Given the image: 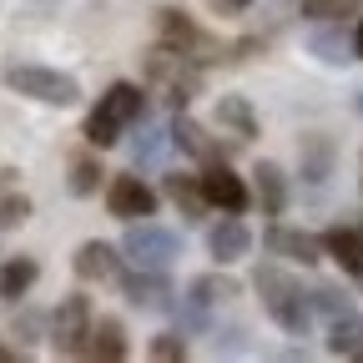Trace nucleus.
<instances>
[{
	"label": "nucleus",
	"mask_w": 363,
	"mask_h": 363,
	"mask_svg": "<svg viewBox=\"0 0 363 363\" xmlns=\"http://www.w3.org/2000/svg\"><path fill=\"white\" fill-rule=\"evenodd\" d=\"M257 293H262V303H267V313H272V323H278L283 333H293V338L308 333L313 303H308V293L288 278V272H278L272 262H262V267H257Z\"/></svg>",
	"instance_id": "f257e3e1"
},
{
	"label": "nucleus",
	"mask_w": 363,
	"mask_h": 363,
	"mask_svg": "<svg viewBox=\"0 0 363 363\" xmlns=\"http://www.w3.org/2000/svg\"><path fill=\"white\" fill-rule=\"evenodd\" d=\"M142 106H147L142 91L126 86V81H116L106 96L91 106V116H86V136H91V147H116L121 136H126V126L142 116Z\"/></svg>",
	"instance_id": "f03ea898"
},
{
	"label": "nucleus",
	"mask_w": 363,
	"mask_h": 363,
	"mask_svg": "<svg viewBox=\"0 0 363 363\" xmlns=\"http://www.w3.org/2000/svg\"><path fill=\"white\" fill-rule=\"evenodd\" d=\"M147 81L162 91V101H167L172 111H182V106L202 91V76H197L192 56H187V51H172V45H162V51L147 56Z\"/></svg>",
	"instance_id": "7ed1b4c3"
},
{
	"label": "nucleus",
	"mask_w": 363,
	"mask_h": 363,
	"mask_svg": "<svg viewBox=\"0 0 363 363\" xmlns=\"http://www.w3.org/2000/svg\"><path fill=\"white\" fill-rule=\"evenodd\" d=\"M6 86L30 101H45V106H76V96H81V86L51 66H6Z\"/></svg>",
	"instance_id": "20e7f679"
},
{
	"label": "nucleus",
	"mask_w": 363,
	"mask_h": 363,
	"mask_svg": "<svg viewBox=\"0 0 363 363\" xmlns=\"http://www.w3.org/2000/svg\"><path fill=\"white\" fill-rule=\"evenodd\" d=\"M121 257L131 267H152V272H167L177 257H182V238L167 233V227H131L126 242H121Z\"/></svg>",
	"instance_id": "39448f33"
},
{
	"label": "nucleus",
	"mask_w": 363,
	"mask_h": 363,
	"mask_svg": "<svg viewBox=\"0 0 363 363\" xmlns=\"http://www.w3.org/2000/svg\"><path fill=\"white\" fill-rule=\"evenodd\" d=\"M86 338H91V298H66L61 308H56V318H51V343H56V353H66V358H81L86 353Z\"/></svg>",
	"instance_id": "423d86ee"
},
{
	"label": "nucleus",
	"mask_w": 363,
	"mask_h": 363,
	"mask_svg": "<svg viewBox=\"0 0 363 363\" xmlns=\"http://www.w3.org/2000/svg\"><path fill=\"white\" fill-rule=\"evenodd\" d=\"M197 182H202L207 207H222V212H242V207H247V182H242L238 172H227L222 162H212Z\"/></svg>",
	"instance_id": "0eeeda50"
},
{
	"label": "nucleus",
	"mask_w": 363,
	"mask_h": 363,
	"mask_svg": "<svg viewBox=\"0 0 363 363\" xmlns=\"http://www.w3.org/2000/svg\"><path fill=\"white\" fill-rule=\"evenodd\" d=\"M106 207H111V217H152L157 212V192L147 187L142 177H116L111 187H106Z\"/></svg>",
	"instance_id": "6e6552de"
},
{
	"label": "nucleus",
	"mask_w": 363,
	"mask_h": 363,
	"mask_svg": "<svg viewBox=\"0 0 363 363\" xmlns=\"http://www.w3.org/2000/svg\"><path fill=\"white\" fill-rule=\"evenodd\" d=\"M121 293L131 298V308H142V313L172 308V288H167V272H152V267H131L126 278H121Z\"/></svg>",
	"instance_id": "1a4fd4ad"
},
{
	"label": "nucleus",
	"mask_w": 363,
	"mask_h": 363,
	"mask_svg": "<svg viewBox=\"0 0 363 363\" xmlns=\"http://www.w3.org/2000/svg\"><path fill=\"white\" fill-rule=\"evenodd\" d=\"M76 278H86V283H106V278H116V267H121V247H111V242H81L76 247Z\"/></svg>",
	"instance_id": "9d476101"
},
{
	"label": "nucleus",
	"mask_w": 363,
	"mask_h": 363,
	"mask_svg": "<svg viewBox=\"0 0 363 363\" xmlns=\"http://www.w3.org/2000/svg\"><path fill=\"white\" fill-rule=\"evenodd\" d=\"M207 247H212V257H217V262H238V257H247V247H252V238H247V222H238L233 212H227L222 222H212Z\"/></svg>",
	"instance_id": "9b49d317"
},
{
	"label": "nucleus",
	"mask_w": 363,
	"mask_h": 363,
	"mask_svg": "<svg viewBox=\"0 0 363 363\" xmlns=\"http://www.w3.org/2000/svg\"><path fill=\"white\" fill-rule=\"evenodd\" d=\"M308 51L323 66H348L353 61V35H343L338 21H318V30L308 35Z\"/></svg>",
	"instance_id": "f8f14e48"
},
{
	"label": "nucleus",
	"mask_w": 363,
	"mask_h": 363,
	"mask_svg": "<svg viewBox=\"0 0 363 363\" xmlns=\"http://www.w3.org/2000/svg\"><path fill=\"white\" fill-rule=\"evenodd\" d=\"M157 35H162V45H172V51H202V45H207V35L187 21V11H162L157 16ZM197 61V56H192Z\"/></svg>",
	"instance_id": "ddd939ff"
},
{
	"label": "nucleus",
	"mask_w": 363,
	"mask_h": 363,
	"mask_svg": "<svg viewBox=\"0 0 363 363\" xmlns=\"http://www.w3.org/2000/svg\"><path fill=\"white\" fill-rule=\"evenodd\" d=\"M267 247L278 252V257L303 262V267H313L318 257H323V242L308 238V233H298V227H272V233H267Z\"/></svg>",
	"instance_id": "4468645a"
},
{
	"label": "nucleus",
	"mask_w": 363,
	"mask_h": 363,
	"mask_svg": "<svg viewBox=\"0 0 363 363\" xmlns=\"http://www.w3.org/2000/svg\"><path fill=\"white\" fill-rule=\"evenodd\" d=\"M323 247H328V257H333L343 272L363 278V227H333V233L323 238Z\"/></svg>",
	"instance_id": "2eb2a0df"
},
{
	"label": "nucleus",
	"mask_w": 363,
	"mask_h": 363,
	"mask_svg": "<svg viewBox=\"0 0 363 363\" xmlns=\"http://www.w3.org/2000/svg\"><path fill=\"white\" fill-rule=\"evenodd\" d=\"M172 142L187 152V157H197V162H222V147L212 142V136H207L192 116H177V121H172Z\"/></svg>",
	"instance_id": "dca6fc26"
},
{
	"label": "nucleus",
	"mask_w": 363,
	"mask_h": 363,
	"mask_svg": "<svg viewBox=\"0 0 363 363\" xmlns=\"http://www.w3.org/2000/svg\"><path fill=\"white\" fill-rule=\"evenodd\" d=\"M358 348H363V313H358V308H348V313L328 318V353L353 358Z\"/></svg>",
	"instance_id": "f3484780"
},
{
	"label": "nucleus",
	"mask_w": 363,
	"mask_h": 363,
	"mask_svg": "<svg viewBox=\"0 0 363 363\" xmlns=\"http://www.w3.org/2000/svg\"><path fill=\"white\" fill-rule=\"evenodd\" d=\"M257 202H262V212L267 217H278L283 207H288V177H283V167L278 162H257Z\"/></svg>",
	"instance_id": "a211bd4d"
},
{
	"label": "nucleus",
	"mask_w": 363,
	"mask_h": 363,
	"mask_svg": "<svg viewBox=\"0 0 363 363\" xmlns=\"http://www.w3.org/2000/svg\"><path fill=\"white\" fill-rule=\"evenodd\" d=\"M86 358H101V363H121V358H126V333H121L116 318H101V323L91 328V338H86Z\"/></svg>",
	"instance_id": "6ab92c4d"
},
{
	"label": "nucleus",
	"mask_w": 363,
	"mask_h": 363,
	"mask_svg": "<svg viewBox=\"0 0 363 363\" xmlns=\"http://www.w3.org/2000/svg\"><path fill=\"white\" fill-rule=\"evenodd\" d=\"M167 197L182 207V217H187V222H202V212H207V197H202V182H197V177L167 172Z\"/></svg>",
	"instance_id": "aec40b11"
},
{
	"label": "nucleus",
	"mask_w": 363,
	"mask_h": 363,
	"mask_svg": "<svg viewBox=\"0 0 363 363\" xmlns=\"http://www.w3.org/2000/svg\"><path fill=\"white\" fill-rule=\"evenodd\" d=\"M35 278H40L35 257H6V267H0V298H6V303L26 298L35 288Z\"/></svg>",
	"instance_id": "412c9836"
},
{
	"label": "nucleus",
	"mask_w": 363,
	"mask_h": 363,
	"mask_svg": "<svg viewBox=\"0 0 363 363\" xmlns=\"http://www.w3.org/2000/svg\"><path fill=\"white\" fill-rule=\"evenodd\" d=\"M217 121L233 131V136H242V142H252V136H257V111H252L242 96H222V101H217Z\"/></svg>",
	"instance_id": "4be33fe9"
},
{
	"label": "nucleus",
	"mask_w": 363,
	"mask_h": 363,
	"mask_svg": "<svg viewBox=\"0 0 363 363\" xmlns=\"http://www.w3.org/2000/svg\"><path fill=\"white\" fill-rule=\"evenodd\" d=\"M167 142H172V136H167V126L147 121L142 131L131 136V152H136V162H142V167H157V162H162V152H167Z\"/></svg>",
	"instance_id": "5701e85b"
},
{
	"label": "nucleus",
	"mask_w": 363,
	"mask_h": 363,
	"mask_svg": "<svg viewBox=\"0 0 363 363\" xmlns=\"http://www.w3.org/2000/svg\"><path fill=\"white\" fill-rule=\"evenodd\" d=\"M328 172H333V142H323V136H303V177L323 182Z\"/></svg>",
	"instance_id": "b1692460"
},
{
	"label": "nucleus",
	"mask_w": 363,
	"mask_h": 363,
	"mask_svg": "<svg viewBox=\"0 0 363 363\" xmlns=\"http://www.w3.org/2000/svg\"><path fill=\"white\" fill-rule=\"evenodd\" d=\"M303 16H313V21H348V16H363V0H303Z\"/></svg>",
	"instance_id": "393cba45"
},
{
	"label": "nucleus",
	"mask_w": 363,
	"mask_h": 363,
	"mask_svg": "<svg viewBox=\"0 0 363 363\" xmlns=\"http://www.w3.org/2000/svg\"><path fill=\"white\" fill-rule=\"evenodd\" d=\"M66 187L76 192V197H91L101 187V167L91 162V157H71V177H66Z\"/></svg>",
	"instance_id": "a878e982"
},
{
	"label": "nucleus",
	"mask_w": 363,
	"mask_h": 363,
	"mask_svg": "<svg viewBox=\"0 0 363 363\" xmlns=\"http://www.w3.org/2000/svg\"><path fill=\"white\" fill-rule=\"evenodd\" d=\"M308 303L323 313V318H338V313H348V308H353V298H348L343 288H333V283H318V288L308 293Z\"/></svg>",
	"instance_id": "bb28decb"
},
{
	"label": "nucleus",
	"mask_w": 363,
	"mask_h": 363,
	"mask_svg": "<svg viewBox=\"0 0 363 363\" xmlns=\"http://www.w3.org/2000/svg\"><path fill=\"white\" fill-rule=\"evenodd\" d=\"M30 217V197L11 192V197H0V233H11V227H21Z\"/></svg>",
	"instance_id": "cd10ccee"
},
{
	"label": "nucleus",
	"mask_w": 363,
	"mask_h": 363,
	"mask_svg": "<svg viewBox=\"0 0 363 363\" xmlns=\"http://www.w3.org/2000/svg\"><path fill=\"white\" fill-rule=\"evenodd\" d=\"M233 293H238V283H227V278H197L192 283L197 303H217V298H233Z\"/></svg>",
	"instance_id": "c85d7f7f"
},
{
	"label": "nucleus",
	"mask_w": 363,
	"mask_h": 363,
	"mask_svg": "<svg viewBox=\"0 0 363 363\" xmlns=\"http://www.w3.org/2000/svg\"><path fill=\"white\" fill-rule=\"evenodd\" d=\"M152 358H187V343H182L177 333H162V338L152 343Z\"/></svg>",
	"instance_id": "c756f323"
},
{
	"label": "nucleus",
	"mask_w": 363,
	"mask_h": 363,
	"mask_svg": "<svg viewBox=\"0 0 363 363\" xmlns=\"http://www.w3.org/2000/svg\"><path fill=\"white\" fill-rule=\"evenodd\" d=\"M212 6H217L222 16H242V11L252 6V0H212Z\"/></svg>",
	"instance_id": "7c9ffc66"
},
{
	"label": "nucleus",
	"mask_w": 363,
	"mask_h": 363,
	"mask_svg": "<svg viewBox=\"0 0 363 363\" xmlns=\"http://www.w3.org/2000/svg\"><path fill=\"white\" fill-rule=\"evenodd\" d=\"M35 328H40V318H35V313H26V318H21V323H16V333H21L26 343L35 338Z\"/></svg>",
	"instance_id": "2f4dec72"
},
{
	"label": "nucleus",
	"mask_w": 363,
	"mask_h": 363,
	"mask_svg": "<svg viewBox=\"0 0 363 363\" xmlns=\"http://www.w3.org/2000/svg\"><path fill=\"white\" fill-rule=\"evenodd\" d=\"M353 56L363 61V21H358V35H353Z\"/></svg>",
	"instance_id": "473e14b6"
},
{
	"label": "nucleus",
	"mask_w": 363,
	"mask_h": 363,
	"mask_svg": "<svg viewBox=\"0 0 363 363\" xmlns=\"http://www.w3.org/2000/svg\"><path fill=\"white\" fill-rule=\"evenodd\" d=\"M0 358H16V348H11V343H0Z\"/></svg>",
	"instance_id": "72a5a7b5"
},
{
	"label": "nucleus",
	"mask_w": 363,
	"mask_h": 363,
	"mask_svg": "<svg viewBox=\"0 0 363 363\" xmlns=\"http://www.w3.org/2000/svg\"><path fill=\"white\" fill-rule=\"evenodd\" d=\"M353 111H358V116H363V91H358V96H353Z\"/></svg>",
	"instance_id": "f704fd0d"
},
{
	"label": "nucleus",
	"mask_w": 363,
	"mask_h": 363,
	"mask_svg": "<svg viewBox=\"0 0 363 363\" xmlns=\"http://www.w3.org/2000/svg\"><path fill=\"white\" fill-rule=\"evenodd\" d=\"M353 358H363V348H358V353H353Z\"/></svg>",
	"instance_id": "c9c22d12"
}]
</instances>
